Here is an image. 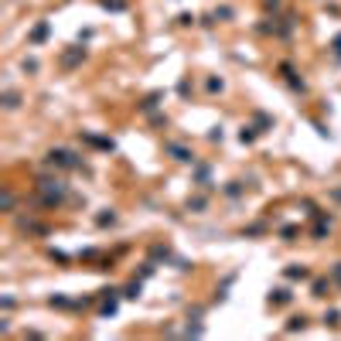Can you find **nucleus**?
Returning a JSON list of instances; mask_svg holds the SVG:
<instances>
[{"instance_id": "f03ea898", "label": "nucleus", "mask_w": 341, "mask_h": 341, "mask_svg": "<svg viewBox=\"0 0 341 341\" xmlns=\"http://www.w3.org/2000/svg\"><path fill=\"white\" fill-rule=\"evenodd\" d=\"M78 58H82V48H76V52H68V55L62 58V62H65V65H76Z\"/></svg>"}, {"instance_id": "f257e3e1", "label": "nucleus", "mask_w": 341, "mask_h": 341, "mask_svg": "<svg viewBox=\"0 0 341 341\" xmlns=\"http://www.w3.org/2000/svg\"><path fill=\"white\" fill-rule=\"evenodd\" d=\"M270 300H273V304H286V300H290V294H286V290H273Z\"/></svg>"}, {"instance_id": "20e7f679", "label": "nucleus", "mask_w": 341, "mask_h": 341, "mask_svg": "<svg viewBox=\"0 0 341 341\" xmlns=\"http://www.w3.org/2000/svg\"><path fill=\"white\" fill-rule=\"evenodd\" d=\"M4 106H10V110H14V106H18V96L7 92V96H4Z\"/></svg>"}, {"instance_id": "7ed1b4c3", "label": "nucleus", "mask_w": 341, "mask_h": 341, "mask_svg": "<svg viewBox=\"0 0 341 341\" xmlns=\"http://www.w3.org/2000/svg\"><path fill=\"white\" fill-rule=\"evenodd\" d=\"M44 34H48V24H38L34 28V41H44Z\"/></svg>"}, {"instance_id": "423d86ee", "label": "nucleus", "mask_w": 341, "mask_h": 341, "mask_svg": "<svg viewBox=\"0 0 341 341\" xmlns=\"http://www.w3.org/2000/svg\"><path fill=\"white\" fill-rule=\"evenodd\" d=\"M334 276H338V280H341V263H338V270H334Z\"/></svg>"}, {"instance_id": "39448f33", "label": "nucleus", "mask_w": 341, "mask_h": 341, "mask_svg": "<svg viewBox=\"0 0 341 341\" xmlns=\"http://www.w3.org/2000/svg\"><path fill=\"white\" fill-rule=\"evenodd\" d=\"M331 48H334V58H338V62H341V34H338V38H334V41H331Z\"/></svg>"}]
</instances>
